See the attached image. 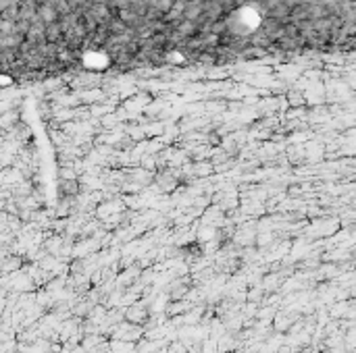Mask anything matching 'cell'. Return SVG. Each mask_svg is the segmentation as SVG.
<instances>
[{
  "label": "cell",
  "instance_id": "7a4b0ae2",
  "mask_svg": "<svg viewBox=\"0 0 356 353\" xmlns=\"http://www.w3.org/2000/svg\"><path fill=\"white\" fill-rule=\"evenodd\" d=\"M77 189H80V185H77V181H75V179L60 181V187H58L60 196H75V193H77Z\"/></svg>",
  "mask_w": 356,
  "mask_h": 353
},
{
  "label": "cell",
  "instance_id": "6da1fadb",
  "mask_svg": "<svg viewBox=\"0 0 356 353\" xmlns=\"http://www.w3.org/2000/svg\"><path fill=\"white\" fill-rule=\"evenodd\" d=\"M125 318H127V322L129 324H142L146 318H148V310L142 305V303H137V305H132V307H127V312H125Z\"/></svg>",
  "mask_w": 356,
  "mask_h": 353
},
{
  "label": "cell",
  "instance_id": "3957f363",
  "mask_svg": "<svg viewBox=\"0 0 356 353\" xmlns=\"http://www.w3.org/2000/svg\"><path fill=\"white\" fill-rule=\"evenodd\" d=\"M167 353H186V347L179 345V343H171V347H169Z\"/></svg>",
  "mask_w": 356,
  "mask_h": 353
}]
</instances>
